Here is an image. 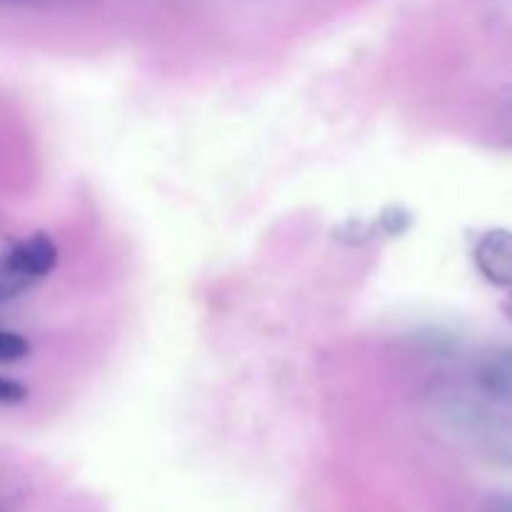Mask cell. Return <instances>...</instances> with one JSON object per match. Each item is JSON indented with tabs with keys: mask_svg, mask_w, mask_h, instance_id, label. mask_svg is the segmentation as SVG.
I'll list each match as a JSON object with an SVG mask.
<instances>
[{
	"mask_svg": "<svg viewBox=\"0 0 512 512\" xmlns=\"http://www.w3.org/2000/svg\"><path fill=\"white\" fill-rule=\"evenodd\" d=\"M473 383L485 400L498 405L512 403V345H493L483 350L473 365Z\"/></svg>",
	"mask_w": 512,
	"mask_h": 512,
	"instance_id": "1",
	"label": "cell"
},
{
	"mask_svg": "<svg viewBox=\"0 0 512 512\" xmlns=\"http://www.w3.org/2000/svg\"><path fill=\"white\" fill-rule=\"evenodd\" d=\"M475 265L488 283L512 288V230H488L475 245Z\"/></svg>",
	"mask_w": 512,
	"mask_h": 512,
	"instance_id": "2",
	"label": "cell"
},
{
	"mask_svg": "<svg viewBox=\"0 0 512 512\" xmlns=\"http://www.w3.org/2000/svg\"><path fill=\"white\" fill-rule=\"evenodd\" d=\"M8 255L28 278L35 280V283L48 278V275L58 268L60 258L58 245H55L53 238L45 233H33L28 235V238L18 240V243L8 250Z\"/></svg>",
	"mask_w": 512,
	"mask_h": 512,
	"instance_id": "3",
	"label": "cell"
},
{
	"mask_svg": "<svg viewBox=\"0 0 512 512\" xmlns=\"http://www.w3.org/2000/svg\"><path fill=\"white\" fill-rule=\"evenodd\" d=\"M35 285L33 278L23 273L18 265L13 263L8 253L0 255V305L10 303V300L20 298L25 290H30Z\"/></svg>",
	"mask_w": 512,
	"mask_h": 512,
	"instance_id": "4",
	"label": "cell"
},
{
	"mask_svg": "<svg viewBox=\"0 0 512 512\" xmlns=\"http://www.w3.org/2000/svg\"><path fill=\"white\" fill-rule=\"evenodd\" d=\"M30 355V343L15 330H0V365L20 363Z\"/></svg>",
	"mask_w": 512,
	"mask_h": 512,
	"instance_id": "5",
	"label": "cell"
},
{
	"mask_svg": "<svg viewBox=\"0 0 512 512\" xmlns=\"http://www.w3.org/2000/svg\"><path fill=\"white\" fill-rule=\"evenodd\" d=\"M28 400V388L18 380L0 378V405H18Z\"/></svg>",
	"mask_w": 512,
	"mask_h": 512,
	"instance_id": "6",
	"label": "cell"
},
{
	"mask_svg": "<svg viewBox=\"0 0 512 512\" xmlns=\"http://www.w3.org/2000/svg\"><path fill=\"white\" fill-rule=\"evenodd\" d=\"M380 225L388 235H400L403 230L410 228V215L400 208H390L388 213L380 215Z\"/></svg>",
	"mask_w": 512,
	"mask_h": 512,
	"instance_id": "7",
	"label": "cell"
},
{
	"mask_svg": "<svg viewBox=\"0 0 512 512\" xmlns=\"http://www.w3.org/2000/svg\"><path fill=\"white\" fill-rule=\"evenodd\" d=\"M488 512H512V498H498Z\"/></svg>",
	"mask_w": 512,
	"mask_h": 512,
	"instance_id": "8",
	"label": "cell"
},
{
	"mask_svg": "<svg viewBox=\"0 0 512 512\" xmlns=\"http://www.w3.org/2000/svg\"><path fill=\"white\" fill-rule=\"evenodd\" d=\"M503 310H505V315H508V320H510V323H512V293L508 295V300H505Z\"/></svg>",
	"mask_w": 512,
	"mask_h": 512,
	"instance_id": "9",
	"label": "cell"
}]
</instances>
